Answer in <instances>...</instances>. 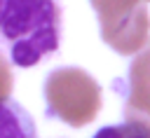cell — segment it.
I'll return each mask as SVG.
<instances>
[{
  "label": "cell",
  "mask_w": 150,
  "mask_h": 138,
  "mask_svg": "<svg viewBox=\"0 0 150 138\" xmlns=\"http://www.w3.org/2000/svg\"><path fill=\"white\" fill-rule=\"evenodd\" d=\"M47 117H56L70 126H87L101 110V87L82 68L63 65L45 80Z\"/></svg>",
  "instance_id": "7a4b0ae2"
},
{
  "label": "cell",
  "mask_w": 150,
  "mask_h": 138,
  "mask_svg": "<svg viewBox=\"0 0 150 138\" xmlns=\"http://www.w3.org/2000/svg\"><path fill=\"white\" fill-rule=\"evenodd\" d=\"M117 89L124 96L127 122H134L150 133V44L134 56L127 80H120Z\"/></svg>",
  "instance_id": "3957f363"
},
{
  "label": "cell",
  "mask_w": 150,
  "mask_h": 138,
  "mask_svg": "<svg viewBox=\"0 0 150 138\" xmlns=\"http://www.w3.org/2000/svg\"><path fill=\"white\" fill-rule=\"evenodd\" d=\"M12 87H14V77H12V70H9V61L0 51V98H9Z\"/></svg>",
  "instance_id": "52a82bcc"
},
{
  "label": "cell",
  "mask_w": 150,
  "mask_h": 138,
  "mask_svg": "<svg viewBox=\"0 0 150 138\" xmlns=\"http://www.w3.org/2000/svg\"><path fill=\"white\" fill-rule=\"evenodd\" d=\"M143 2L148 0H89V5L94 7L96 16H98V28H108L127 16H131Z\"/></svg>",
  "instance_id": "5b68a950"
},
{
  "label": "cell",
  "mask_w": 150,
  "mask_h": 138,
  "mask_svg": "<svg viewBox=\"0 0 150 138\" xmlns=\"http://www.w3.org/2000/svg\"><path fill=\"white\" fill-rule=\"evenodd\" d=\"M61 5L56 0H0V47L19 68L59 51Z\"/></svg>",
  "instance_id": "6da1fadb"
},
{
  "label": "cell",
  "mask_w": 150,
  "mask_h": 138,
  "mask_svg": "<svg viewBox=\"0 0 150 138\" xmlns=\"http://www.w3.org/2000/svg\"><path fill=\"white\" fill-rule=\"evenodd\" d=\"M0 138H38L33 117L14 98H0Z\"/></svg>",
  "instance_id": "277c9868"
},
{
  "label": "cell",
  "mask_w": 150,
  "mask_h": 138,
  "mask_svg": "<svg viewBox=\"0 0 150 138\" xmlns=\"http://www.w3.org/2000/svg\"><path fill=\"white\" fill-rule=\"evenodd\" d=\"M91 138H150V133L134 124V122H124V124H112V126H103L98 129Z\"/></svg>",
  "instance_id": "8992f818"
}]
</instances>
